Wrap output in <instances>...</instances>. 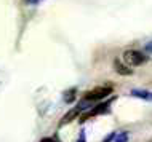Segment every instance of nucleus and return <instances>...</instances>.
I'll return each mask as SVG.
<instances>
[{
  "instance_id": "nucleus-1",
  "label": "nucleus",
  "mask_w": 152,
  "mask_h": 142,
  "mask_svg": "<svg viewBox=\"0 0 152 142\" xmlns=\"http://www.w3.org/2000/svg\"><path fill=\"white\" fill-rule=\"evenodd\" d=\"M123 61H125L126 66L130 67H138V66H142V64H146V54L138 50H126L123 53Z\"/></svg>"
},
{
  "instance_id": "nucleus-2",
  "label": "nucleus",
  "mask_w": 152,
  "mask_h": 142,
  "mask_svg": "<svg viewBox=\"0 0 152 142\" xmlns=\"http://www.w3.org/2000/svg\"><path fill=\"white\" fill-rule=\"evenodd\" d=\"M112 101H114V97L112 99H109V101H106V102H99L98 105H94V107H91L87 113H83V115L80 117V123H83V121H87L88 118H91V117H96V115H102V113H107L109 112V107H110V104H112Z\"/></svg>"
},
{
  "instance_id": "nucleus-3",
  "label": "nucleus",
  "mask_w": 152,
  "mask_h": 142,
  "mask_svg": "<svg viewBox=\"0 0 152 142\" xmlns=\"http://www.w3.org/2000/svg\"><path fill=\"white\" fill-rule=\"evenodd\" d=\"M109 94H112V86H98L94 90L85 93L83 99H88L91 102H96V101H102L106 99Z\"/></svg>"
},
{
  "instance_id": "nucleus-4",
  "label": "nucleus",
  "mask_w": 152,
  "mask_h": 142,
  "mask_svg": "<svg viewBox=\"0 0 152 142\" xmlns=\"http://www.w3.org/2000/svg\"><path fill=\"white\" fill-rule=\"evenodd\" d=\"M80 109H79V105H77V107H74V109H71V110H69L67 113H66V115L63 117V118H61V121H59V126H64V125H67V123H71L72 120H75L77 117L80 115Z\"/></svg>"
},
{
  "instance_id": "nucleus-5",
  "label": "nucleus",
  "mask_w": 152,
  "mask_h": 142,
  "mask_svg": "<svg viewBox=\"0 0 152 142\" xmlns=\"http://www.w3.org/2000/svg\"><path fill=\"white\" fill-rule=\"evenodd\" d=\"M114 69H115V72H117V74H120V75H131V74H133V70L130 69V66L123 64L122 61H118V59L114 61Z\"/></svg>"
},
{
  "instance_id": "nucleus-6",
  "label": "nucleus",
  "mask_w": 152,
  "mask_h": 142,
  "mask_svg": "<svg viewBox=\"0 0 152 142\" xmlns=\"http://www.w3.org/2000/svg\"><path fill=\"white\" fill-rule=\"evenodd\" d=\"M77 97V90L75 88H71V90H67L64 93V102L66 104H72L74 101H75Z\"/></svg>"
},
{
  "instance_id": "nucleus-7",
  "label": "nucleus",
  "mask_w": 152,
  "mask_h": 142,
  "mask_svg": "<svg viewBox=\"0 0 152 142\" xmlns=\"http://www.w3.org/2000/svg\"><path fill=\"white\" fill-rule=\"evenodd\" d=\"M131 94L133 96H136V97H141V99H151V93H147L144 90H133L131 91Z\"/></svg>"
},
{
  "instance_id": "nucleus-8",
  "label": "nucleus",
  "mask_w": 152,
  "mask_h": 142,
  "mask_svg": "<svg viewBox=\"0 0 152 142\" xmlns=\"http://www.w3.org/2000/svg\"><path fill=\"white\" fill-rule=\"evenodd\" d=\"M128 141V133H118V134L114 136V142H126Z\"/></svg>"
},
{
  "instance_id": "nucleus-9",
  "label": "nucleus",
  "mask_w": 152,
  "mask_h": 142,
  "mask_svg": "<svg viewBox=\"0 0 152 142\" xmlns=\"http://www.w3.org/2000/svg\"><path fill=\"white\" fill-rule=\"evenodd\" d=\"M40 142H61V141L58 139V137H43Z\"/></svg>"
},
{
  "instance_id": "nucleus-10",
  "label": "nucleus",
  "mask_w": 152,
  "mask_h": 142,
  "mask_svg": "<svg viewBox=\"0 0 152 142\" xmlns=\"http://www.w3.org/2000/svg\"><path fill=\"white\" fill-rule=\"evenodd\" d=\"M144 50H146V53H147L149 56H152V42H149V43H147Z\"/></svg>"
},
{
  "instance_id": "nucleus-11",
  "label": "nucleus",
  "mask_w": 152,
  "mask_h": 142,
  "mask_svg": "<svg viewBox=\"0 0 152 142\" xmlns=\"http://www.w3.org/2000/svg\"><path fill=\"white\" fill-rule=\"evenodd\" d=\"M77 142H87V137H85V131H80V136H79V141Z\"/></svg>"
},
{
  "instance_id": "nucleus-12",
  "label": "nucleus",
  "mask_w": 152,
  "mask_h": 142,
  "mask_svg": "<svg viewBox=\"0 0 152 142\" xmlns=\"http://www.w3.org/2000/svg\"><path fill=\"white\" fill-rule=\"evenodd\" d=\"M114 136H115V133H110V134H109L107 137H106V139H104V141H102V142H110V141H112V139H114Z\"/></svg>"
},
{
  "instance_id": "nucleus-13",
  "label": "nucleus",
  "mask_w": 152,
  "mask_h": 142,
  "mask_svg": "<svg viewBox=\"0 0 152 142\" xmlns=\"http://www.w3.org/2000/svg\"><path fill=\"white\" fill-rule=\"evenodd\" d=\"M26 2H27V3H37L39 0H26Z\"/></svg>"
},
{
  "instance_id": "nucleus-14",
  "label": "nucleus",
  "mask_w": 152,
  "mask_h": 142,
  "mask_svg": "<svg viewBox=\"0 0 152 142\" xmlns=\"http://www.w3.org/2000/svg\"><path fill=\"white\" fill-rule=\"evenodd\" d=\"M151 97H152V94H151Z\"/></svg>"
}]
</instances>
